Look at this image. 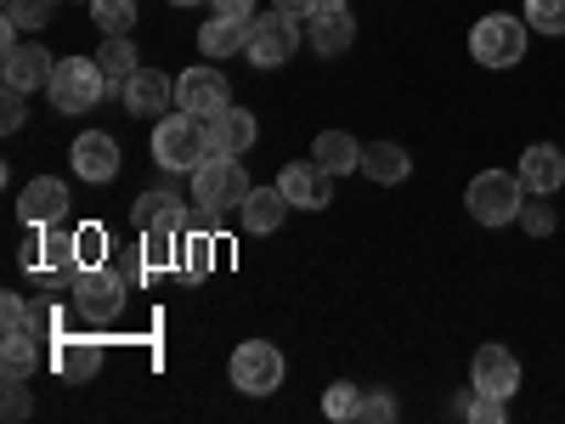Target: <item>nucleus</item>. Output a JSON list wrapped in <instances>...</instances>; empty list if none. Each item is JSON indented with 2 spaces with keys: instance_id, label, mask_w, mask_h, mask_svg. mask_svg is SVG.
<instances>
[{
  "instance_id": "8",
  "label": "nucleus",
  "mask_w": 565,
  "mask_h": 424,
  "mask_svg": "<svg viewBox=\"0 0 565 424\" xmlns=\"http://www.w3.org/2000/svg\"><path fill=\"white\" fill-rule=\"evenodd\" d=\"M232 385L244 396H271L282 385V351L271 340H244L232 351Z\"/></svg>"
},
{
  "instance_id": "26",
  "label": "nucleus",
  "mask_w": 565,
  "mask_h": 424,
  "mask_svg": "<svg viewBox=\"0 0 565 424\" xmlns=\"http://www.w3.org/2000/svg\"><path fill=\"white\" fill-rule=\"evenodd\" d=\"M40 232V272H79V239L57 226H34Z\"/></svg>"
},
{
  "instance_id": "34",
  "label": "nucleus",
  "mask_w": 565,
  "mask_h": 424,
  "mask_svg": "<svg viewBox=\"0 0 565 424\" xmlns=\"http://www.w3.org/2000/svg\"><path fill=\"white\" fill-rule=\"evenodd\" d=\"M79 266H103V226H79Z\"/></svg>"
},
{
  "instance_id": "1",
  "label": "nucleus",
  "mask_w": 565,
  "mask_h": 424,
  "mask_svg": "<svg viewBox=\"0 0 565 424\" xmlns=\"http://www.w3.org/2000/svg\"><path fill=\"white\" fill-rule=\"evenodd\" d=\"M210 153H215V148H210V125H204L199 114H164V119L153 125V159H159L164 170H186V176H193Z\"/></svg>"
},
{
  "instance_id": "22",
  "label": "nucleus",
  "mask_w": 565,
  "mask_h": 424,
  "mask_svg": "<svg viewBox=\"0 0 565 424\" xmlns=\"http://www.w3.org/2000/svg\"><path fill=\"white\" fill-rule=\"evenodd\" d=\"M186 210H193V204H181L175 193H141V199L130 204V221H136L141 232H153V226L186 232Z\"/></svg>"
},
{
  "instance_id": "14",
  "label": "nucleus",
  "mask_w": 565,
  "mask_h": 424,
  "mask_svg": "<svg viewBox=\"0 0 565 424\" xmlns=\"http://www.w3.org/2000/svg\"><path fill=\"white\" fill-rule=\"evenodd\" d=\"M469 385H476L481 396H514L521 391V362H514L503 346H481L476 351V362H469Z\"/></svg>"
},
{
  "instance_id": "37",
  "label": "nucleus",
  "mask_w": 565,
  "mask_h": 424,
  "mask_svg": "<svg viewBox=\"0 0 565 424\" xmlns=\"http://www.w3.org/2000/svg\"><path fill=\"white\" fill-rule=\"evenodd\" d=\"M215 18H255V0H210Z\"/></svg>"
},
{
  "instance_id": "24",
  "label": "nucleus",
  "mask_w": 565,
  "mask_h": 424,
  "mask_svg": "<svg viewBox=\"0 0 565 424\" xmlns=\"http://www.w3.org/2000/svg\"><path fill=\"white\" fill-rule=\"evenodd\" d=\"M97 63H103V74H108V97H125L130 74L141 68V57H136L130 34H108V40H103V52H97Z\"/></svg>"
},
{
  "instance_id": "16",
  "label": "nucleus",
  "mask_w": 565,
  "mask_h": 424,
  "mask_svg": "<svg viewBox=\"0 0 565 424\" xmlns=\"http://www.w3.org/2000/svg\"><path fill=\"white\" fill-rule=\"evenodd\" d=\"M514 176H521V187H526V193H559V187H565V153L554 148V141H532V148L521 153V170H514Z\"/></svg>"
},
{
  "instance_id": "2",
  "label": "nucleus",
  "mask_w": 565,
  "mask_h": 424,
  "mask_svg": "<svg viewBox=\"0 0 565 424\" xmlns=\"http://www.w3.org/2000/svg\"><path fill=\"white\" fill-rule=\"evenodd\" d=\"M521 204H526V187H521V176H509V170H481L476 181L463 187V210L476 215L481 226L521 221Z\"/></svg>"
},
{
  "instance_id": "12",
  "label": "nucleus",
  "mask_w": 565,
  "mask_h": 424,
  "mask_svg": "<svg viewBox=\"0 0 565 424\" xmlns=\"http://www.w3.org/2000/svg\"><path fill=\"white\" fill-rule=\"evenodd\" d=\"M68 215V181L63 176H34L18 199V221L23 226H57Z\"/></svg>"
},
{
  "instance_id": "11",
  "label": "nucleus",
  "mask_w": 565,
  "mask_h": 424,
  "mask_svg": "<svg viewBox=\"0 0 565 424\" xmlns=\"http://www.w3.org/2000/svg\"><path fill=\"white\" fill-rule=\"evenodd\" d=\"M226 103H232V85H226L221 68H186V74L175 80V108H181V114L210 119V114H221Z\"/></svg>"
},
{
  "instance_id": "19",
  "label": "nucleus",
  "mask_w": 565,
  "mask_h": 424,
  "mask_svg": "<svg viewBox=\"0 0 565 424\" xmlns=\"http://www.w3.org/2000/svg\"><path fill=\"white\" fill-rule=\"evenodd\" d=\"M295 204H289V193L282 187H249V199H244V232H255V239H266V232H277L282 226V215H289Z\"/></svg>"
},
{
  "instance_id": "33",
  "label": "nucleus",
  "mask_w": 565,
  "mask_h": 424,
  "mask_svg": "<svg viewBox=\"0 0 565 424\" xmlns=\"http://www.w3.org/2000/svg\"><path fill=\"white\" fill-rule=\"evenodd\" d=\"M391 418H396V396H391V391H367V396H362L356 424H391Z\"/></svg>"
},
{
  "instance_id": "23",
  "label": "nucleus",
  "mask_w": 565,
  "mask_h": 424,
  "mask_svg": "<svg viewBox=\"0 0 565 424\" xmlns=\"http://www.w3.org/2000/svg\"><path fill=\"white\" fill-rule=\"evenodd\" d=\"M362 176L380 181V187H396L413 176V159L407 148H396V141H373V148H362Z\"/></svg>"
},
{
  "instance_id": "21",
  "label": "nucleus",
  "mask_w": 565,
  "mask_h": 424,
  "mask_svg": "<svg viewBox=\"0 0 565 424\" xmlns=\"http://www.w3.org/2000/svg\"><path fill=\"white\" fill-rule=\"evenodd\" d=\"M249 23L255 18H210L204 29H199V52L204 57H238L244 52V45H249Z\"/></svg>"
},
{
  "instance_id": "35",
  "label": "nucleus",
  "mask_w": 565,
  "mask_h": 424,
  "mask_svg": "<svg viewBox=\"0 0 565 424\" xmlns=\"http://www.w3.org/2000/svg\"><path fill=\"white\" fill-rule=\"evenodd\" d=\"M29 396H23V373H7V418H23Z\"/></svg>"
},
{
  "instance_id": "32",
  "label": "nucleus",
  "mask_w": 565,
  "mask_h": 424,
  "mask_svg": "<svg viewBox=\"0 0 565 424\" xmlns=\"http://www.w3.org/2000/svg\"><path fill=\"white\" fill-rule=\"evenodd\" d=\"M521 226L532 232V239H548V232H554V210H548L543 193H526V204H521Z\"/></svg>"
},
{
  "instance_id": "13",
  "label": "nucleus",
  "mask_w": 565,
  "mask_h": 424,
  "mask_svg": "<svg viewBox=\"0 0 565 424\" xmlns=\"http://www.w3.org/2000/svg\"><path fill=\"white\" fill-rule=\"evenodd\" d=\"M277 187L289 193V204H295V210H328V204H334V176H328L317 159L289 165V170L277 176Z\"/></svg>"
},
{
  "instance_id": "4",
  "label": "nucleus",
  "mask_w": 565,
  "mask_h": 424,
  "mask_svg": "<svg viewBox=\"0 0 565 424\" xmlns=\"http://www.w3.org/2000/svg\"><path fill=\"white\" fill-rule=\"evenodd\" d=\"M130 289H136V283H130L119 266L103 261V266H79L68 295H74V306H79L85 322H114V317L125 311V295H130Z\"/></svg>"
},
{
  "instance_id": "29",
  "label": "nucleus",
  "mask_w": 565,
  "mask_h": 424,
  "mask_svg": "<svg viewBox=\"0 0 565 424\" xmlns=\"http://www.w3.org/2000/svg\"><path fill=\"white\" fill-rule=\"evenodd\" d=\"M90 23H97L103 34H130L136 0H90Z\"/></svg>"
},
{
  "instance_id": "5",
  "label": "nucleus",
  "mask_w": 565,
  "mask_h": 424,
  "mask_svg": "<svg viewBox=\"0 0 565 424\" xmlns=\"http://www.w3.org/2000/svg\"><path fill=\"white\" fill-rule=\"evenodd\" d=\"M469 57H476L481 68H514L526 57V18L487 12L476 29H469Z\"/></svg>"
},
{
  "instance_id": "30",
  "label": "nucleus",
  "mask_w": 565,
  "mask_h": 424,
  "mask_svg": "<svg viewBox=\"0 0 565 424\" xmlns=\"http://www.w3.org/2000/svg\"><path fill=\"white\" fill-rule=\"evenodd\" d=\"M322 413H328V418H356V413H362V391H356L351 380H334V385L322 391Z\"/></svg>"
},
{
  "instance_id": "36",
  "label": "nucleus",
  "mask_w": 565,
  "mask_h": 424,
  "mask_svg": "<svg viewBox=\"0 0 565 424\" xmlns=\"http://www.w3.org/2000/svg\"><path fill=\"white\" fill-rule=\"evenodd\" d=\"M23 97H29V91H12V85H7V108H0V125H7V130L23 125Z\"/></svg>"
},
{
  "instance_id": "40",
  "label": "nucleus",
  "mask_w": 565,
  "mask_h": 424,
  "mask_svg": "<svg viewBox=\"0 0 565 424\" xmlns=\"http://www.w3.org/2000/svg\"><path fill=\"white\" fill-rule=\"evenodd\" d=\"M85 7H90V0H85Z\"/></svg>"
},
{
  "instance_id": "28",
  "label": "nucleus",
  "mask_w": 565,
  "mask_h": 424,
  "mask_svg": "<svg viewBox=\"0 0 565 424\" xmlns=\"http://www.w3.org/2000/svg\"><path fill=\"white\" fill-rule=\"evenodd\" d=\"M452 413L469 418V424H503V418H509L503 396H481L476 385H469V396H452Z\"/></svg>"
},
{
  "instance_id": "18",
  "label": "nucleus",
  "mask_w": 565,
  "mask_h": 424,
  "mask_svg": "<svg viewBox=\"0 0 565 424\" xmlns=\"http://www.w3.org/2000/svg\"><path fill=\"white\" fill-rule=\"evenodd\" d=\"M119 103H125L130 114H141V119H164V114H170V74H159V68H136Z\"/></svg>"
},
{
  "instance_id": "15",
  "label": "nucleus",
  "mask_w": 565,
  "mask_h": 424,
  "mask_svg": "<svg viewBox=\"0 0 565 424\" xmlns=\"http://www.w3.org/2000/svg\"><path fill=\"white\" fill-rule=\"evenodd\" d=\"M68 165L79 170V181H114L119 176V141L108 130H85L74 148H68Z\"/></svg>"
},
{
  "instance_id": "25",
  "label": "nucleus",
  "mask_w": 565,
  "mask_h": 424,
  "mask_svg": "<svg viewBox=\"0 0 565 424\" xmlns=\"http://www.w3.org/2000/svg\"><path fill=\"white\" fill-rule=\"evenodd\" d=\"M97 368H103V351L90 346V340H68L57 335V373L68 385H85V380H97Z\"/></svg>"
},
{
  "instance_id": "38",
  "label": "nucleus",
  "mask_w": 565,
  "mask_h": 424,
  "mask_svg": "<svg viewBox=\"0 0 565 424\" xmlns=\"http://www.w3.org/2000/svg\"><path fill=\"white\" fill-rule=\"evenodd\" d=\"M271 7H277V12H289V18H300V23H306V18L317 12V0H271Z\"/></svg>"
},
{
  "instance_id": "6",
  "label": "nucleus",
  "mask_w": 565,
  "mask_h": 424,
  "mask_svg": "<svg viewBox=\"0 0 565 424\" xmlns=\"http://www.w3.org/2000/svg\"><path fill=\"white\" fill-rule=\"evenodd\" d=\"M244 199H249V176H244L238 153H210L193 170V204L226 215V210H244Z\"/></svg>"
},
{
  "instance_id": "9",
  "label": "nucleus",
  "mask_w": 565,
  "mask_h": 424,
  "mask_svg": "<svg viewBox=\"0 0 565 424\" xmlns=\"http://www.w3.org/2000/svg\"><path fill=\"white\" fill-rule=\"evenodd\" d=\"M306 40L317 57H340L351 52L356 40V18H351V0H317V12L306 18Z\"/></svg>"
},
{
  "instance_id": "20",
  "label": "nucleus",
  "mask_w": 565,
  "mask_h": 424,
  "mask_svg": "<svg viewBox=\"0 0 565 424\" xmlns=\"http://www.w3.org/2000/svg\"><path fill=\"white\" fill-rule=\"evenodd\" d=\"M311 159H317L328 176H351V170H362V141H356L351 130H322V136L311 141Z\"/></svg>"
},
{
  "instance_id": "3",
  "label": "nucleus",
  "mask_w": 565,
  "mask_h": 424,
  "mask_svg": "<svg viewBox=\"0 0 565 424\" xmlns=\"http://www.w3.org/2000/svg\"><path fill=\"white\" fill-rule=\"evenodd\" d=\"M45 97H52L57 114H85L108 97V74L97 57H57V74L45 85Z\"/></svg>"
},
{
  "instance_id": "31",
  "label": "nucleus",
  "mask_w": 565,
  "mask_h": 424,
  "mask_svg": "<svg viewBox=\"0 0 565 424\" xmlns=\"http://www.w3.org/2000/svg\"><path fill=\"white\" fill-rule=\"evenodd\" d=\"M526 29L565 34V0H526Z\"/></svg>"
},
{
  "instance_id": "7",
  "label": "nucleus",
  "mask_w": 565,
  "mask_h": 424,
  "mask_svg": "<svg viewBox=\"0 0 565 424\" xmlns=\"http://www.w3.org/2000/svg\"><path fill=\"white\" fill-rule=\"evenodd\" d=\"M300 40H306V29H300V18H289V12H266V18H255L249 23V45H244V57L255 63V68H282L295 52H300Z\"/></svg>"
},
{
  "instance_id": "27",
  "label": "nucleus",
  "mask_w": 565,
  "mask_h": 424,
  "mask_svg": "<svg viewBox=\"0 0 565 424\" xmlns=\"http://www.w3.org/2000/svg\"><path fill=\"white\" fill-rule=\"evenodd\" d=\"M52 12H57V0H7V45L18 34H40L52 23Z\"/></svg>"
},
{
  "instance_id": "17",
  "label": "nucleus",
  "mask_w": 565,
  "mask_h": 424,
  "mask_svg": "<svg viewBox=\"0 0 565 424\" xmlns=\"http://www.w3.org/2000/svg\"><path fill=\"white\" fill-rule=\"evenodd\" d=\"M204 125H210V148H215V153H249L255 136H260L255 114H249V108H232V103H226L221 114H210Z\"/></svg>"
},
{
  "instance_id": "10",
  "label": "nucleus",
  "mask_w": 565,
  "mask_h": 424,
  "mask_svg": "<svg viewBox=\"0 0 565 424\" xmlns=\"http://www.w3.org/2000/svg\"><path fill=\"white\" fill-rule=\"evenodd\" d=\"M0 74H7L12 91H45L57 74V57L45 52L40 40H12L7 45V57H0Z\"/></svg>"
},
{
  "instance_id": "39",
  "label": "nucleus",
  "mask_w": 565,
  "mask_h": 424,
  "mask_svg": "<svg viewBox=\"0 0 565 424\" xmlns=\"http://www.w3.org/2000/svg\"><path fill=\"white\" fill-rule=\"evenodd\" d=\"M170 7H204V0H170Z\"/></svg>"
}]
</instances>
